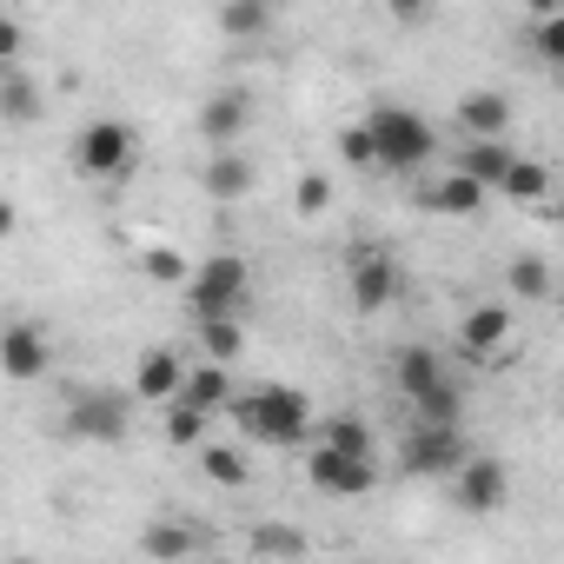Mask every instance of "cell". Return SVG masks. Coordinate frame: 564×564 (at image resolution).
Listing matches in <instances>:
<instances>
[{
  "label": "cell",
  "mask_w": 564,
  "mask_h": 564,
  "mask_svg": "<svg viewBox=\"0 0 564 564\" xmlns=\"http://www.w3.org/2000/svg\"><path fill=\"white\" fill-rule=\"evenodd\" d=\"M232 419L246 425V438L252 445H265V452H300V445H313V399L300 392V386H252V392H239L232 399Z\"/></svg>",
  "instance_id": "6da1fadb"
},
{
  "label": "cell",
  "mask_w": 564,
  "mask_h": 564,
  "mask_svg": "<svg viewBox=\"0 0 564 564\" xmlns=\"http://www.w3.org/2000/svg\"><path fill=\"white\" fill-rule=\"evenodd\" d=\"M366 127H372V147H379V173H419V166L438 153L432 120L412 113V107H399V100H379V107L366 113Z\"/></svg>",
  "instance_id": "7a4b0ae2"
},
{
  "label": "cell",
  "mask_w": 564,
  "mask_h": 564,
  "mask_svg": "<svg viewBox=\"0 0 564 564\" xmlns=\"http://www.w3.org/2000/svg\"><path fill=\"white\" fill-rule=\"evenodd\" d=\"M74 173L80 180H94V186H113V180H127L133 173V153H140V133L127 127V120H87L80 133H74Z\"/></svg>",
  "instance_id": "3957f363"
},
{
  "label": "cell",
  "mask_w": 564,
  "mask_h": 564,
  "mask_svg": "<svg viewBox=\"0 0 564 564\" xmlns=\"http://www.w3.org/2000/svg\"><path fill=\"white\" fill-rule=\"evenodd\" d=\"M246 293H252V265H246L239 252H213V259H199L193 279H186V313H193V319H219V313H239Z\"/></svg>",
  "instance_id": "277c9868"
},
{
  "label": "cell",
  "mask_w": 564,
  "mask_h": 564,
  "mask_svg": "<svg viewBox=\"0 0 564 564\" xmlns=\"http://www.w3.org/2000/svg\"><path fill=\"white\" fill-rule=\"evenodd\" d=\"M465 458H471L465 425H445V419H412V432L399 445V471L405 478H452Z\"/></svg>",
  "instance_id": "5b68a950"
},
{
  "label": "cell",
  "mask_w": 564,
  "mask_h": 564,
  "mask_svg": "<svg viewBox=\"0 0 564 564\" xmlns=\"http://www.w3.org/2000/svg\"><path fill=\"white\" fill-rule=\"evenodd\" d=\"M133 405H140L133 392H100V386H87V392L67 399L61 425H67V438H80V445H120L127 425H133Z\"/></svg>",
  "instance_id": "8992f818"
},
{
  "label": "cell",
  "mask_w": 564,
  "mask_h": 564,
  "mask_svg": "<svg viewBox=\"0 0 564 564\" xmlns=\"http://www.w3.org/2000/svg\"><path fill=\"white\" fill-rule=\"evenodd\" d=\"M306 485L319 498H366L379 485V458H359V452H339V445H306Z\"/></svg>",
  "instance_id": "52a82bcc"
},
{
  "label": "cell",
  "mask_w": 564,
  "mask_h": 564,
  "mask_svg": "<svg viewBox=\"0 0 564 564\" xmlns=\"http://www.w3.org/2000/svg\"><path fill=\"white\" fill-rule=\"evenodd\" d=\"M445 485H452V505L471 511V518H491V511H505V498H511V471H505V458H491V452H471Z\"/></svg>",
  "instance_id": "ba28073f"
},
{
  "label": "cell",
  "mask_w": 564,
  "mask_h": 564,
  "mask_svg": "<svg viewBox=\"0 0 564 564\" xmlns=\"http://www.w3.org/2000/svg\"><path fill=\"white\" fill-rule=\"evenodd\" d=\"M399 259L392 252H379V246H359L352 252V265H346V293H352V306L359 313H386L392 300H399Z\"/></svg>",
  "instance_id": "9c48e42d"
},
{
  "label": "cell",
  "mask_w": 564,
  "mask_h": 564,
  "mask_svg": "<svg viewBox=\"0 0 564 564\" xmlns=\"http://www.w3.org/2000/svg\"><path fill=\"white\" fill-rule=\"evenodd\" d=\"M47 366H54V339H47V326H34V319H14L8 333H0V372H8L14 386H34V379H47Z\"/></svg>",
  "instance_id": "30bf717a"
},
{
  "label": "cell",
  "mask_w": 564,
  "mask_h": 564,
  "mask_svg": "<svg viewBox=\"0 0 564 564\" xmlns=\"http://www.w3.org/2000/svg\"><path fill=\"white\" fill-rule=\"evenodd\" d=\"M186 359L180 352H166V346H147L140 352V366H133V399L140 405H173L180 399V386H186Z\"/></svg>",
  "instance_id": "8fae6325"
},
{
  "label": "cell",
  "mask_w": 564,
  "mask_h": 564,
  "mask_svg": "<svg viewBox=\"0 0 564 564\" xmlns=\"http://www.w3.org/2000/svg\"><path fill=\"white\" fill-rule=\"evenodd\" d=\"M252 180H259V173H252V160H246L239 147H213L206 166H199V193L219 199V206H239V199L252 193Z\"/></svg>",
  "instance_id": "7c38bea8"
},
{
  "label": "cell",
  "mask_w": 564,
  "mask_h": 564,
  "mask_svg": "<svg viewBox=\"0 0 564 564\" xmlns=\"http://www.w3.org/2000/svg\"><path fill=\"white\" fill-rule=\"evenodd\" d=\"M485 199H491V186H485L478 173H465V166H452L445 180H432V186L419 193V206H425V213H445V219H478Z\"/></svg>",
  "instance_id": "4fadbf2b"
},
{
  "label": "cell",
  "mask_w": 564,
  "mask_h": 564,
  "mask_svg": "<svg viewBox=\"0 0 564 564\" xmlns=\"http://www.w3.org/2000/svg\"><path fill=\"white\" fill-rule=\"evenodd\" d=\"M246 120H252V100H246L239 87H219V94H206V107H199V140H206V147H239Z\"/></svg>",
  "instance_id": "5bb4252c"
},
{
  "label": "cell",
  "mask_w": 564,
  "mask_h": 564,
  "mask_svg": "<svg viewBox=\"0 0 564 564\" xmlns=\"http://www.w3.org/2000/svg\"><path fill=\"white\" fill-rule=\"evenodd\" d=\"M458 133H465V140H505V133H511V100H505L498 87H471V94L458 100Z\"/></svg>",
  "instance_id": "9a60e30c"
},
{
  "label": "cell",
  "mask_w": 564,
  "mask_h": 564,
  "mask_svg": "<svg viewBox=\"0 0 564 564\" xmlns=\"http://www.w3.org/2000/svg\"><path fill=\"white\" fill-rule=\"evenodd\" d=\"M458 346H465L471 359H498V352L511 346V306H471V313L458 319Z\"/></svg>",
  "instance_id": "2e32d148"
},
{
  "label": "cell",
  "mask_w": 564,
  "mask_h": 564,
  "mask_svg": "<svg viewBox=\"0 0 564 564\" xmlns=\"http://www.w3.org/2000/svg\"><path fill=\"white\" fill-rule=\"evenodd\" d=\"M452 372H445V359L432 352V346H399V359H392V386H399V399L412 405V399H425L432 386H445Z\"/></svg>",
  "instance_id": "e0dca14e"
},
{
  "label": "cell",
  "mask_w": 564,
  "mask_h": 564,
  "mask_svg": "<svg viewBox=\"0 0 564 564\" xmlns=\"http://www.w3.org/2000/svg\"><path fill=\"white\" fill-rule=\"evenodd\" d=\"M180 399H186V405H199L206 419H219V412H232V399H239V386H232V372H226V359H206V366H193V372H186V386H180Z\"/></svg>",
  "instance_id": "ac0fdd59"
},
{
  "label": "cell",
  "mask_w": 564,
  "mask_h": 564,
  "mask_svg": "<svg viewBox=\"0 0 564 564\" xmlns=\"http://www.w3.org/2000/svg\"><path fill=\"white\" fill-rule=\"evenodd\" d=\"M199 478L206 485H219V491H246L252 485V458H246V445H199Z\"/></svg>",
  "instance_id": "d6986e66"
},
{
  "label": "cell",
  "mask_w": 564,
  "mask_h": 564,
  "mask_svg": "<svg viewBox=\"0 0 564 564\" xmlns=\"http://www.w3.org/2000/svg\"><path fill=\"white\" fill-rule=\"evenodd\" d=\"M272 0H219V34L226 41H265L272 34Z\"/></svg>",
  "instance_id": "ffe728a7"
},
{
  "label": "cell",
  "mask_w": 564,
  "mask_h": 564,
  "mask_svg": "<svg viewBox=\"0 0 564 564\" xmlns=\"http://www.w3.org/2000/svg\"><path fill=\"white\" fill-rule=\"evenodd\" d=\"M505 293H511V300H531V306H538V300H551V293H557V272H551V265H544L538 252H518V259L505 265Z\"/></svg>",
  "instance_id": "44dd1931"
},
{
  "label": "cell",
  "mask_w": 564,
  "mask_h": 564,
  "mask_svg": "<svg viewBox=\"0 0 564 564\" xmlns=\"http://www.w3.org/2000/svg\"><path fill=\"white\" fill-rule=\"evenodd\" d=\"M511 160H518V153H511L505 140H465V153H458V166H465V173H478V180H485L491 193L505 186V173H511Z\"/></svg>",
  "instance_id": "7402d4cb"
},
{
  "label": "cell",
  "mask_w": 564,
  "mask_h": 564,
  "mask_svg": "<svg viewBox=\"0 0 564 564\" xmlns=\"http://www.w3.org/2000/svg\"><path fill=\"white\" fill-rule=\"evenodd\" d=\"M511 206H538V199H551V166L544 160H511V173H505V186H498Z\"/></svg>",
  "instance_id": "603a6c76"
},
{
  "label": "cell",
  "mask_w": 564,
  "mask_h": 564,
  "mask_svg": "<svg viewBox=\"0 0 564 564\" xmlns=\"http://www.w3.org/2000/svg\"><path fill=\"white\" fill-rule=\"evenodd\" d=\"M193 326H199V352H206V359H226V366H232V359L246 352V326H239V313L193 319Z\"/></svg>",
  "instance_id": "cb8c5ba5"
},
{
  "label": "cell",
  "mask_w": 564,
  "mask_h": 564,
  "mask_svg": "<svg viewBox=\"0 0 564 564\" xmlns=\"http://www.w3.org/2000/svg\"><path fill=\"white\" fill-rule=\"evenodd\" d=\"M0 113H8L14 127H28V120L41 113V94H34V74H28V67H8V74H0Z\"/></svg>",
  "instance_id": "d4e9b609"
},
{
  "label": "cell",
  "mask_w": 564,
  "mask_h": 564,
  "mask_svg": "<svg viewBox=\"0 0 564 564\" xmlns=\"http://www.w3.org/2000/svg\"><path fill=\"white\" fill-rule=\"evenodd\" d=\"M160 412H166V425H160V432H166V445H180V452H199V445H206V425H213V419H206L199 405L173 399V405H160Z\"/></svg>",
  "instance_id": "484cf974"
},
{
  "label": "cell",
  "mask_w": 564,
  "mask_h": 564,
  "mask_svg": "<svg viewBox=\"0 0 564 564\" xmlns=\"http://www.w3.org/2000/svg\"><path fill=\"white\" fill-rule=\"evenodd\" d=\"M319 445H339V452H359V458H372V425L366 419H352V412H333V419H319V432H313Z\"/></svg>",
  "instance_id": "4316f807"
},
{
  "label": "cell",
  "mask_w": 564,
  "mask_h": 564,
  "mask_svg": "<svg viewBox=\"0 0 564 564\" xmlns=\"http://www.w3.org/2000/svg\"><path fill=\"white\" fill-rule=\"evenodd\" d=\"M412 412H419V419H445V425H465V386H458V379H445V386H432L425 399H412Z\"/></svg>",
  "instance_id": "83f0119b"
},
{
  "label": "cell",
  "mask_w": 564,
  "mask_h": 564,
  "mask_svg": "<svg viewBox=\"0 0 564 564\" xmlns=\"http://www.w3.org/2000/svg\"><path fill=\"white\" fill-rule=\"evenodd\" d=\"M140 551H147V557H193L199 538H193L186 524H147V531H140Z\"/></svg>",
  "instance_id": "f1b7e54d"
},
{
  "label": "cell",
  "mask_w": 564,
  "mask_h": 564,
  "mask_svg": "<svg viewBox=\"0 0 564 564\" xmlns=\"http://www.w3.org/2000/svg\"><path fill=\"white\" fill-rule=\"evenodd\" d=\"M140 272L153 279V286H186V279H193V265H186L173 246H147V252H140Z\"/></svg>",
  "instance_id": "f546056e"
},
{
  "label": "cell",
  "mask_w": 564,
  "mask_h": 564,
  "mask_svg": "<svg viewBox=\"0 0 564 564\" xmlns=\"http://www.w3.org/2000/svg\"><path fill=\"white\" fill-rule=\"evenodd\" d=\"M531 54H538L544 67H557V74H564V8H557V14H544V21H531Z\"/></svg>",
  "instance_id": "4dcf8cb0"
},
{
  "label": "cell",
  "mask_w": 564,
  "mask_h": 564,
  "mask_svg": "<svg viewBox=\"0 0 564 564\" xmlns=\"http://www.w3.org/2000/svg\"><path fill=\"white\" fill-rule=\"evenodd\" d=\"M339 160H346V166H359V173H372V166H379V147H372V127H366V120L339 127Z\"/></svg>",
  "instance_id": "1f68e13d"
},
{
  "label": "cell",
  "mask_w": 564,
  "mask_h": 564,
  "mask_svg": "<svg viewBox=\"0 0 564 564\" xmlns=\"http://www.w3.org/2000/svg\"><path fill=\"white\" fill-rule=\"evenodd\" d=\"M293 206H300V219H319V213L333 206V180H326V173H300V186H293Z\"/></svg>",
  "instance_id": "d6a6232c"
},
{
  "label": "cell",
  "mask_w": 564,
  "mask_h": 564,
  "mask_svg": "<svg viewBox=\"0 0 564 564\" xmlns=\"http://www.w3.org/2000/svg\"><path fill=\"white\" fill-rule=\"evenodd\" d=\"M246 544H252V551H279V557H300V551H306V538H300V531H286V524H259Z\"/></svg>",
  "instance_id": "836d02e7"
},
{
  "label": "cell",
  "mask_w": 564,
  "mask_h": 564,
  "mask_svg": "<svg viewBox=\"0 0 564 564\" xmlns=\"http://www.w3.org/2000/svg\"><path fill=\"white\" fill-rule=\"evenodd\" d=\"M386 14H392L399 28H425V21L438 14V0H386Z\"/></svg>",
  "instance_id": "e575fe53"
},
{
  "label": "cell",
  "mask_w": 564,
  "mask_h": 564,
  "mask_svg": "<svg viewBox=\"0 0 564 564\" xmlns=\"http://www.w3.org/2000/svg\"><path fill=\"white\" fill-rule=\"evenodd\" d=\"M0 67H21V28H0Z\"/></svg>",
  "instance_id": "d590c367"
},
{
  "label": "cell",
  "mask_w": 564,
  "mask_h": 564,
  "mask_svg": "<svg viewBox=\"0 0 564 564\" xmlns=\"http://www.w3.org/2000/svg\"><path fill=\"white\" fill-rule=\"evenodd\" d=\"M557 8H564V0H524V14H531V21H544V14H557Z\"/></svg>",
  "instance_id": "8d00e7d4"
},
{
  "label": "cell",
  "mask_w": 564,
  "mask_h": 564,
  "mask_svg": "<svg viewBox=\"0 0 564 564\" xmlns=\"http://www.w3.org/2000/svg\"><path fill=\"white\" fill-rule=\"evenodd\" d=\"M551 306H564V279H557V293H551Z\"/></svg>",
  "instance_id": "74e56055"
},
{
  "label": "cell",
  "mask_w": 564,
  "mask_h": 564,
  "mask_svg": "<svg viewBox=\"0 0 564 564\" xmlns=\"http://www.w3.org/2000/svg\"><path fill=\"white\" fill-rule=\"evenodd\" d=\"M14 8H28V0H14Z\"/></svg>",
  "instance_id": "f35d334b"
}]
</instances>
